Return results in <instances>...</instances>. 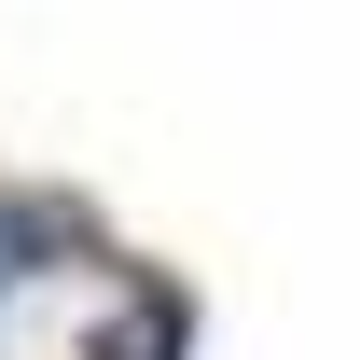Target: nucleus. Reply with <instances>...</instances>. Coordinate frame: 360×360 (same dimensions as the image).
<instances>
[{
  "label": "nucleus",
  "mask_w": 360,
  "mask_h": 360,
  "mask_svg": "<svg viewBox=\"0 0 360 360\" xmlns=\"http://www.w3.org/2000/svg\"><path fill=\"white\" fill-rule=\"evenodd\" d=\"M70 250H111L84 194H0V319H14V291H28V277L70 264Z\"/></svg>",
  "instance_id": "1"
},
{
  "label": "nucleus",
  "mask_w": 360,
  "mask_h": 360,
  "mask_svg": "<svg viewBox=\"0 0 360 360\" xmlns=\"http://www.w3.org/2000/svg\"><path fill=\"white\" fill-rule=\"evenodd\" d=\"M84 360H194V291L153 264H125V291H111V319L84 333Z\"/></svg>",
  "instance_id": "2"
}]
</instances>
